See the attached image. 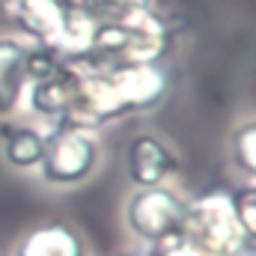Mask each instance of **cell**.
Instances as JSON below:
<instances>
[{
	"label": "cell",
	"mask_w": 256,
	"mask_h": 256,
	"mask_svg": "<svg viewBox=\"0 0 256 256\" xmlns=\"http://www.w3.org/2000/svg\"><path fill=\"white\" fill-rule=\"evenodd\" d=\"M182 236L191 242L202 256H236L248 250V242L238 230L232 191H202L188 200Z\"/></svg>",
	"instance_id": "obj_1"
},
{
	"label": "cell",
	"mask_w": 256,
	"mask_h": 256,
	"mask_svg": "<svg viewBox=\"0 0 256 256\" xmlns=\"http://www.w3.org/2000/svg\"><path fill=\"white\" fill-rule=\"evenodd\" d=\"M102 164V143L92 131L51 126L45 131V152L36 167L48 188H74L96 176Z\"/></svg>",
	"instance_id": "obj_2"
},
{
	"label": "cell",
	"mask_w": 256,
	"mask_h": 256,
	"mask_svg": "<svg viewBox=\"0 0 256 256\" xmlns=\"http://www.w3.org/2000/svg\"><path fill=\"white\" fill-rule=\"evenodd\" d=\"M188 200L170 185L134 188L122 206V224L140 244H155L182 236Z\"/></svg>",
	"instance_id": "obj_3"
},
{
	"label": "cell",
	"mask_w": 256,
	"mask_h": 256,
	"mask_svg": "<svg viewBox=\"0 0 256 256\" xmlns=\"http://www.w3.org/2000/svg\"><path fill=\"white\" fill-rule=\"evenodd\" d=\"M80 86H84V66L60 63L45 78L27 84V90H24L27 110L33 116L57 126L60 120H66V114L78 104Z\"/></svg>",
	"instance_id": "obj_4"
},
{
	"label": "cell",
	"mask_w": 256,
	"mask_h": 256,
	"mask_svg": "<svg viewBox=\"0 0 256 256\" xmlns=\"http://www.w3.org/2000/svg\"><path fill=\"white\" fill-rule=\"evenodd\" d=\"M120 21L126 30L122 63H161L167 57V51L173 48L176 30L155 6L134 9V12L122 15Z\"/></svg>",
	"instance_id": "obj_5"
},
{
	"label": "cell",
	"mask_w": 256,
	"mask_h": 256,
	"mask_svg": "<svg viewBox=\"0 0 256 256\" xmlns=\"http://www.w3.org/2000/svg\"><path fill=\"white\" fill-rule=\"evenodd\" d=\"M126 173L134 188L167 185V179L179 173V155L155 131H140L128 140Z\"/></svg>",
	"instance_id": "obj_6"
},
{
	"label": "cell",
	"mask_w": 256,
	"mask_h": 256,
	"mask_svg": "<svg viewBox=\"0 0 256 256\" xmlns=\"http://www.w3.org/2000/svg\"><path fill=\"white\" fill-rule=\"evenodd\" d=\"M12 256H90V242L68 220H42L18 236Z\"/></svg>",
	"instance_id": "obj_7"
},
{
	"label": "cell",
	"mask_w": 256,
	"mask_h": 256,
	"mask_svg": "<svg viewBox=\"0 0 256 256\" xmlns=\"http://www.w3.org/2000/svg\"><path fill=\"white\" fill-rule=\"evenodd\" d=\"M27 90V42L18 36H0V120L12 116L24 104Z\"/></svg>",
	"instance_id": "obj_8"
},
{
	"label": "cell",
	"mask_w": 256,
	"mask_h": 256,
	"mask_svg": "<svg viewBox=\"0 0 256 256\" xmlns=\"http://www.w3.org/2000/svg\"><path fill=\"white\" fill-rule=\"evenodd\" d=\"M45 152V131L36 126H3L0 128V158L6 167L18 173H30L39 167Z\"/></svg>",
	"instance_id": "obj_9"
},
{
	"label": "cell",
	"mask_w": 256,
	"mask_h": 256,
	"mask_svg": "<svg viewBox=\"0 0 256 256\" xmlns=\"http://www.w3.org/2000/svg\"><path fill=\"white\" fill-rule=\"evenodd\" d=\"M230 158L248 182H256V116L242 120L230 134Z\"/></svg>",
	"instance_id": "obj_10"
},
{
	"label": "cell",
	"mask_w": 256,
	"mask_h": 256,
	"mask_svg": "<svg viewBox=\"0 0 256 256\" xmlns=\"http://www.w3.org/2000/svg\"><path fill=\"white\" fill-rule=\"evenodd\" d=\"M72 6L80 9L92 21H114V18H122L134 9L152 6V0H72Z\"/></svg>",
	"instance_id": "obj_11"
},
{
	"label": "cell",
	"mask_w": 256,
	"mask_h": 256,
	"mask_svg": "<svg viewBox=\"0 0 256 256\" xmlns=\"http://www.w3.org/2000/svg\"><path fill=\"white\" fill-rule=\"evenodd\" d=\"M232 208L248 248L256 250V182H248L238 191H232Z\"/></svg>",
	"instance_id": "obj_12"
},
{
	"label": "cell",
	"mask_w": 256,
	"mask_h": 256,
	"mask_svg": "<svg viewBox=\"0 0 256 256\" xmlns=\"http://www.w3.org/2000/svg\"><path fill=\"white\" fill-rule=\"evenodd\" d=\"M137 256H202L185 236H173V238H164V242H155V244H143V250Z\"/></svg>",
	"instance_id": "obj_13"
},
{
	"label": "cell",
	"mask_w": 256,
	"mask_h": 256,
	"mask_svg": "<svg viewBox=\"0 0 256 256\" xmlns=\"http://www.w3.org/2000/svg\"><path fill=\"white\" fill-rule=\"evenodd\" d=\"M21 3H24V0H0V9H3V12L9 15V12H12L15 6H21Z\"/></svg>",
	"instance_id": "obj_14"
},
{
	"label": "cell",
	"mask_w": 256,
	"mask_h": 256,
	"mask_svg": "<svg viewBox=\"0 0 256 256\" xmlns=\"http://www.w3.org/2000/svg\"><path fill=\"white\" fill-rule=\"evenodd\" d=\"M236 256H256V250L254 248H248V250H242V254H236Z\"/></svg>",
	"instance_id": "obj_15"
},
{
	"label": "cell",
	"mask_w": 256,
	"mask_h": 256,
	"mask_svg": "<svg viewBox=\"0 0 256 256\" xmlns=\"http://www.w3.org/2000/svg\"><path fill=\"white\" fill-rule=\"evenodd\" d=\"M122 256H137V254H122Z\"/></svg>",
	"instance_id": "obj_16"
}]
</instances>
